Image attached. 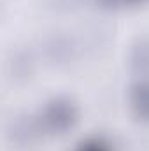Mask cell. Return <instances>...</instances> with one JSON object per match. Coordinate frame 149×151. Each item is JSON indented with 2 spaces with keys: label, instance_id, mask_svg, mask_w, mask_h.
<instances>
[{
  "label": "cell",
  "instance_id": "1",
  "mask_svg": "<svg viewBox=\"0 0 149 151\" xmlns=\"http://www.w3.org/2000/svg\"><path fill=\"white\" fill-rule=\"evenodd\" d=\"M77 121V109L75 104L67 97H54L51 99L42 113H40V123L44 130L49 134H67Z\"/></svg>",
  "mask_w": 149,
  "mask_h": 151
},
{
  "label": "cell",
  "instance_id": "2",
  "mask_svg": "<svg viewBox=\"0 0 149 151\" xmlns=\"http://www.w3.org/2000/svg\"><path fill=\"white\" fill-rule=\"evenodd\" d=\"M128 102L132 114L137 119L149 121V79H142L130 88Z\"/></svg>",
  "mask_w": 149,
  "mask_h": 151
},
{
  "label": "cell",
  "instance_id": "4",
  "mask_svg": "<svg viewBox=\"0 0 149 151\" xmlns=\"http://www.w3.org/2000/svg\"><path fill=\"white\" fill-rule=\"evenodd\" d=\"M149 0H100V4L107 5V7H135V5H142Z\"/></svg>",
  "mask_w": 149,
  "mask_h": 151
},
{
  "label": "cell",
  "instance_id": "3",
  "mask_svg": "<svg viewBox=\"0 0 149 151\" xmlns=\"http://www.w3.org/2000/svg\"><path fill=\"white\" fill-rule=\"evenodd\" d=\"M75 151H112V150L104 139H100V137H91V139L82 141V142L77 146Z\"/></svg>",
  "mask_w": 149,
  "mask_h": 151
}]
</instances>
